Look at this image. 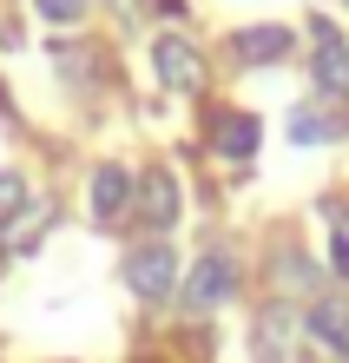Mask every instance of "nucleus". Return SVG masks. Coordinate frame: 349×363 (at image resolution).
I'll return each mask as SVG.
<instances>
[{"mask_svg": "<svg viewBox=\"0 0 349 363\" xmlns=\"http://www.w3.org/2000/svg\"><path fill=\"white\" fill-rule=\"evenodd\" d=\"M283 125H290V139H297V145H330V139H343V119H336V113H323V106H297Z\"/></svg>", "mask_w": 349, "mask_h": 363, "instance_id": "nucleus-9", "label": "nucleus"}, {"mask_svg": "<svg viewBox=\"0 0 349 363\" xmlns=\"http://www.w3.org/2000/svg\"><path fill=\"white\" fill-rule=\"evenodd\" d=\"M297 33L277 27V20H257V27H237L231 33V60H244V67H277V60H290Z\"/></svg>", "mask_w": 349, "mask_h": 363, "instance_id": "nucleus-6", "label": "nucleus"}, {"mask_svg": "<svg viewBox=\"0 0 349 363\" xmlns=\"http://www.w3.org/2000/svg\"><path fill=\"white\" fill-rule=\"evenodd\" d=\"M132 205H139V225L145 231H171L178 211H185V191H178V179H171L165 165H151V172L139 179V191H132Z\"/></svg>", "mask_w": 349, "mask_h": 363, "instance_id": "nucleus-5", "label": "nucleus"}, {"mask_svg": "<svg viewBox=\"0 0 349 363\" xmlns=\"http://www.w3.org/2000/svg\"><path fill=\"white\" fill-rule=\"evenodd\" d=\"M132 191H139V179L125 172V165H99V172H93V218L113 225L119 211L132 205Z\"/></svg>", "mask_w": 349, "mask_h": 363, "instance_id": "nucleus-7", "label": "nucleus"}, {"mask_svg": "<svg viewBox=\"0 0 349 363\" xmlns=\"http://www.w3.org/2000/svg\"><path fill=\"white\" fill-rule=\"evenodd\" d=\"M316 93L323 99H349V47L343 40L316 47Z\"/></svg>", "mask_w": 349, "mask_h": 363, "instance_id": "nucleus-10", "label": "nucleus"}, {"mask_svg": "<svg viewBox=\"0 0 349 363\" xmlns=\"http://www.w3.org/2000/svg\"><path fill=\"white\" fill-rule=\"evenodd\" d=\"M125 284H132L145 304H159V297H171L185 284L178 277V251H171L165 238H151V245H132L125 251Z\"/></svg>", "mask_w": 349, "mask_h": 363, "instance_id": "nucleus-1", "label": "nucleus"}, {"mask_svg": "<svg viewBox=\"0 0 349 363\" xmlns=\"http://www.w3.org/2000/svg\"><path fill=\"white\" fill-rule=\"evenodd\" d=\"M257 139H264L257 113H217V125H211V145H217L224 159H251V152H257Z\"/></svg>", "mask_w": 349, "mask_h": 363, "instance_id": "nucleus-8", "label": "nucleus"}, {"mask_svg": "<svg viewBox=\"0 0 349 363\" xmlns=\"http://www.w3.org/2000/svg\"><path fill=\"white\" fill-rule=\"evenodd\" d=\"M323 284L316 277V264L303 258V251H277V291H290V297H310Z\"/></svg>", "mask_w": 349, "mask_h": 363, "instance_id": "nucleus-11", "label": "nucleus"}, {"mask_svg": "<svg viewBox=\"0 0 349 363\" xmlns=\"http://www.w3.org/2000/svg\"><path fill=\"white\" fill-rule=\"evenodd\" d=\"M251 350L257 363H303V324L290 304H264L257 311V330H251Z\"/></svg>", "mask_w": 349, "mask_h": 363, "instance_id": "nucleus-2", "label": "nucleus"}, {"mask_svg": "<svg viewBox=\"0 0 349 363\" xmlns=\"http://www.w3.org/2000/svg\"><path fill=\"white\" fill-rule=\"evenodd\" d=\"M59 73H67V79H79V86H93V73H99V53L93 47H86V40H79V47H73V40H59Z\"/></svg>", "mask_w": 349, "mask_h": 363, "instance_id": "nucleus-12", "label": "nucleus"}, {"mask_svg": "<svg viewBox=\"0 0 349 363\" xmlns=\"http://www.w3.org/2000/svg\"><path fill=\"white\" fill-rule=\"evenodd\" d=\"M330 218H336V225H343V231H349V205H343V211H336V205H330Z\"/></svg>", "mask_w": 349, "mask_h": 363, "instance_id": "nucleus-16", "label": "nucleus"}, {"mask_svg": "<svg viewBox=\"0 0 349 363\" xmlns=\"http://www.w3.org/2000/svg\"><path fill=\"white\" fill-rule=\"evenodd\" d=\"M40 13H47V20H59V27H73V20L86 13V0H40Z\"/></svg>", "mask_w": 349, "mask_h": 363, "instance_id": "nucleus-14", "label": "nucleus"}, {"mask_svg": "<svg viewBox=\"0 0 349 363\" xmlns=\"http://www.w3.org/2000/svg\"><path fill=\"white\" fill-rule=\"evenodd\" d=\"M151 67H159L165 93H185V99H198V93H205V79H211L205 53L191 47V40H178V33H165L159 47H151Z\"/></svg>", "mask_w": 349, "mask_h": 363, "instance_id": "nucleus-3", "label": "nucleus"}, {"mask_svg": "<svg viewBox=\"0 0 349 363\" xmlns=\"http://www.w3.org/2000/svg\"><path fill=\"white\" fill-rule=\"evenodd\" d=\"M132 7H139V0H119V13H132Z\"/></svg>", "mask_w": 349, "mask_h": 363, "instance_id": "nucleus-17", "label": "nucleus"}, {"mask_svg": "<svg viewBox=\"0 0 349 363\" xmlns=\"http://www.w3.org/2000/svg\"><path fill=\"white\" fill-rule=\"evenodd\" d=\"M20 211H27V179H20V172H0V231H7Z\"/></svg>", "mask_w": 349, "mask_h": 363, "instance_id": "nucleus-13", "label": "nucleus"}, {"mask_svg": "<svg viewBox=\"0 0 349 363\" xmlns=\"http://www.w3.org/2000/svg\"><path fill=\"white\" fill-rule=\"evenodd\" d=\"M330 264H336V277H349V231L343 225L330 231Z\"/></svg>", "mask_w": 349, "mask_h": 363, "instance_id": "nucleus-15", "label": "nucleus"}, {"mask_svg": "<svg viewBox=\"0 0 349 363\" xmlns=\"http://www.w3.org/2000/svg\"><path fill=\"white\" fill-rule=\"evenodd\" d=\"M178 291H185V304H191V311H217V304L237 291V258H224V251H205V258L185 271V284H178Z\"/></svg>", "mask_w": 349, "mask_h": 363, "instance_id": "nucleus-4", "label": "nucleus"}]
</instances>
